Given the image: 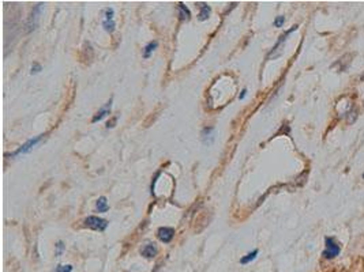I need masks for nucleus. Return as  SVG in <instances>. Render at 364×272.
I'll use <instances>...</instances> for the list:
<instances>
[{
	"instance_id": "nucleus-19",
	"label": "nucleus",
	"mask_w": 364,
	"mask_h": 272,
	"mask_svg": "<svg viewBox=\"0 0 364 272\" xmlns=\"http://www.w3.org/2000/svg\"><path fill=\"white\" fill-rule=\"evenodd\" d=\"M43 70V67H41V64H38V63H34V64L32 65V71H30V74H38V72Z\"/></svg>"
},
{
	"instance_id": "nucleus-7",
	"label": "nucleus",
	"mask_w": 364,
	"mask_h": 272,
	"mask_svg": "<svg viewBox=\"0 0 364 272\" xmlns=\"http://www.w3.org/2000/svg\"><path fill=\"white\" fill-rule=\"evenodd\" d=\"M157 237L158 240L163 241L164 244H168L172 241V238L175 237V229L172 228H160L157 232Z\"/></svg>"
},
{
	"instance_id": "nucleus-5",
	"label": "nucleus",
	"mask_w": 364,
	"mask_h": 272,
	"mask_svg": "<svg viewBox=\"0 0 364 272\" xmlns=\"http://www.w3.org/2000/svg\"><path fill=\"white\" fill-rule=\"evenodd\" d=\"M105 18L104 20H103V28H104V30L107 33H113L115 32V28H116V25H115V20H113V15H115V11H113V8H105Z\"/></svg>"
},
{
	"instance_id": "nucleus-15",
	"label": "nucleus",
	"mask_w": 364,
	"mask_h": 272,
	"mask_svg": "<svg viewBox=\"0 0 364 272\" xmlns=\"http://www.w3.org/2000/svg\"><path fill=\"white\" fill-rule=\"evenodd\" d=\"M258 253H259V251H258V249H255V251H252V252H250L248 255H246L244 257H241L240 263H241V264H248V263H251L252 260H255V257L258 256Z\"/></svg>"
},
{
	"instance_id": "nucleus-4",
	"label": "nucleus",
	"mask_w": 364,
	"mask_h": 272,
	"mask_svg": "<svg viewBox=\"0 0 364 272\" xmlns=\"http://www.w3.org/2000/svg\"><path fill=\"white\" fill-rule=\"evenodd\" d=\"M296 29H297V26H292V29H289L288 32L284 33V34H282V36L280 37V40L277 41L276 45L273 47V49H272V51H270V53H269V55H268V60H270L272 57H273V59H274V57H278V56H280V55H281V49H280V48H281V47H282V44H284V42H285V40H287V37H288L289 34H291V33H292V32H295Z\"/></svg>"
},
{
	"instance_id": "nucleus-11",
	"label": "nucleus",
	"mask_w": 364,
	"mask_h": 272,
	"mask_svg": "<svg viewBox=\"0 0 364 272\" xmlns=\"http://www.w3.org/2000/svg\"><path fill=\"white\" fill-rule=\"evenodd\" d=\"M199 15H198V20H200V22H204V20H206L209 18V15H210V12H212V8H210V6L206 3H199Z\"/></svg>"
},
{
	"instance_id": "nucleus-8",
	"label": "nucleus",
	"mask_w": 364,
	"mask_h": 272,
	"mask_svg": "<svg viewBox=\"0 0 364 272\" xmlns=\"http://www.w3.org/2000/svg\"><path fill=\"white\" fill-rule=\"evenodd\" d=\"M111 108H112V100H109L107 104H105V106H103V108L98 110V112L96 113V116L92 119V123L94 124V123H97V121H101L104 117H107L111 113Z\"/></svg>"
},
{
	"instance_id": "nucleus-6",
	"label": "nucleus",
	"mask_w": 364,
	"mask_h": 272,
	"mask_svg": "<svg viewBox=\"0 0 364 272\" xmlns=\"http://www.w3.org/2000/svg\"><path fill=\"white\" fill-rule=\"evenodd\" d=\"M43 136L44 135H40V136H36V138H33V139H29L28 142L25 144H22L18 150H16L15 152H12L11 154V156L12 158H15V156H18V155H21V154H26V152H29L30 150H32L34 146H36L38 142H40L41 139H43Z\"/></svg>"
},
{
	"instance_id": "nucleus-12",
	"label": "nucleus",
	"mask_w": 364,
	"mask_h": 272,
	"mask_svg": "<svg viewBox=\"0 0 364 272\" xmlns=\"http://www.w3.org/2000/svg\"><path fill=\"white\" fill-rule=\"evenodd\" d=\"M177 8H179V18H180V20H186V22L190 20V18H191V12H190V10H188L183 3L177 4Z\"/></svg>"
},
{
	"instance_id": "nucleus-2",
	"label": "nucleus",
	"mask_w": 364,
	"mask_h": 272,
	"mask_svg": "<svg viewBox=\"0 0 364 272\" xmlns=\"http://www.w3.org/2000/svg\"><path fill=\"white\" fill-rule=\"evenodd\" d=\"M84 223L86 228L96 230V232H104L105 229L108 228V220L103 219L100 216H88Z\"/></svg>"
},
{
	"instance_id": "nucleus-14",
	"label": "nucleus",
	"mask_w": 364,
	"mask_h": 272,
	"mask_svg": "<svg viewBox=\"0 0 364 272\" xmlns=\"http://www.w3.org/2000/svg\"><path fill=\"white\" fill-rule=\"evenodd\" d=\"M157 45H158V42H157V41H152V42H149V44L145 47V49H144L145 59H149V57L152 56V53L156 51Z\"/></svg>"
},
{
	"instance_id": "nucleus-17",
	"label": "nucleus",
	"mask_w": 364,
	"mask_h": 272,
	"mask_svg": "<svg viewBox=\"0 0 364 272\" xmlns=\"http://www.w3.org/2000/svg\"><path fill=\"white\" fill-rule=\"evenodd\" d=\"M55 272H72V265H57Z\"/></svg>"
},
{
	"instance_id": "nucleus-10",
	"label": "nucleus",
	"mask_w": 364,
	"mask_h": 272,
	"mask_svg": "<svg viewBox=\"0 0 364 272\" xmlns=\"http://www.w3.org/2000/svg\"><path fill=\"white\" fill-rule=\"evenodd\" d=\"M214 140V128L213 127H208L202 131V142L206 146H210Z\"/></svg>"
},
{
	"instance_id": "nucleus-9",
	"label": "nucleus",
	"mask_w": 364,
	"mask_h": 272,
	"mask_svg": "<svg viewBox=\"0 0 364 272\" xmlns=\"http://www.w3.org/2000/svg\"><path fill=\"white\" fill-rule=\"evenodd\" d=\"M140 253H142V256L146 257V259H153V257L157 256V253H158V249H157L156 244H153V242H149V244H146L144 246V248L140 249Z\"/></svg>"
},
{
	"instance_id": "nucleus-3",
	"label": "nucleus",
	"mask_w": 364,
	"mask_h": 272,
	"mask_svg": "<svg viewBox=\"0 0 364 272\" xmlns=\"http://www.w3.org/2000/svg\"><path fill=\"white\" fill-rule=\"evenodd\" d=\"M43 8H44V3H38L33 7L32 12H30V16H29L28 19V25H26L29 32H32V30H34V29L37 28V22H38V18H40L38 15H40L41 11H43Z\"/></svg>"
},
{
	"instance_id": "nucleus-1",
	"label": "nucleus",
	"mask_w": 364,
	"mask_h": 272,
	"mask_svg": "<svg viewBox=\"0 0 364 272\" xmlns=\"http://www.w3.org/2000/svg\"><path fill=\"white\" fill-rule=\"evenodd\" d=\"M325 244H326V249H325L323 253H322L325 259H334V257L340 255L341 246L334 241V238L326 237V238H325Z\"/></svg>"
},
{
	"instance_id": "nucleus-13",
	"label": "nucleus",
	"mask_w": 364,
	"mask_h": 272,
	"mask_svg": "<svg viewBox=\"0 0 364 272\" xmlns=\"http://www.w3.org/2000/svg\"><path fill=\"white\" fill-rule=\"evenodd\" d=\"M96 210L98 212H107L109 210L108 201H107V197L101 196L97 199L96 201Z\"/></svg>"
},
{
	"instance_id": "nucleus-16",
	"label": "nucleus",
	"mask_w": 364,
	"mask_h": 272,
	"mask_svg": "<svg viewBox=\"0 0 364 272\" xmlns=\"http://www.w3.org/2000/svg\"><path fill=\"white\" fill-rule=\"evenodd\" d=\"M55 248H56V252H55V255H56L57 257L62 256V253L64 252V249H66V245L63 244V241H57L56 245H55Z\"/></svg>"
},
{
	"instance_id": "nucleus-22",
	"label": "nucleus",
	"mask_w": 364,
	"mask_h": 272,
	"mask_svg": "<svg viewBox=\"0 0 364 272\" xmlns=\"http://www.w3.org/2000/svg\"><path fill=\"white\" fill-rule=\"evenodd\" d=\"M363 180H364V173H363Z\"/></svg>"
},
{
	"instance_id": "nucleus-18",
	"label": "nucleus",
	"mask_w": 364,
	"mask_h": 272,
	"mask_svg": "<svg viewBox=\"0 0 364 272\" xmlns=\"http://www.w3.org/2000/svg\"><path fill=\"white\" fill-rule=\"evenodd\" d=\"M285 24V18L282 15L277 16L276 19H274V26L276 28H282V25Z\"/></svg>"
},
{
	"instance_id": "nucleus-20",
	"label": "nucleus",
	"mask_w": 364,
	"mask_h": 272,
	"mask_svg": "<svg viewBox=\"0 0 364 272\" xmlns=\"http://www.w3.org/2000/svg\"><path fill=\"white\" fill-rule=\"evenodd\" d=\"M117 121V117H113L112 120L108 121V124H107V128H113L115 127V124H116Z\"/></svg>"
},
{
	"instance_id": "nucleus-21",
	"label": "nucleus",
	"mask_w": 364,
	"mask_h": 272,
	"mask_svg": "<svg viewBox=\"0 0 364 272\" xmlns=\"http://www.w3.org/2000/svg\"><path fill=\"white\" fill-rule=\"evenodd\" d=\"M246 94H247V88H243V90H241V94L239 96V100H244Z\"/></svg>"
}]
</instances>
